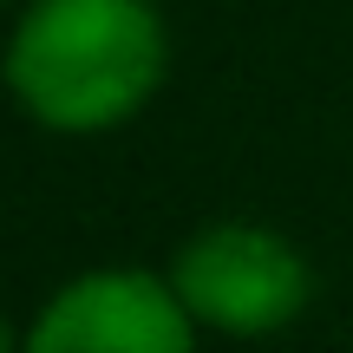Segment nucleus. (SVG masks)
I'll list each match as a JSON object with an SVG mask.
<instances>
[{
	"instance_id": "nucleus-1",
	"label": "nucleus",
	"mask_w": 353,
	"mask_h": 353,
	"mask_svg": "<svg viewBox=\"0 0 353 353\" xmlns=\"http://www.w3.org/2000/svg\"><path fill=\"white\" fill-rule=\"evenodd\" d=\"M164 72L170 33L151 0H33L0 52L13 105L59 138L131 125L157 99Z\"/></svg>"
},
{
	"instance_id": "nucleus-2",
	"label": "nucleus",
	"mask_w": 353,
	"mask_h": 353,
	"mask_svg": "<svg viewBox=\"0 0 353 353\" xmlns=\"http://www.w3.org/2000/svg\"><path fill=\"white\" fill-rule=\"evenodd\" d=\"M170 288L190 321L229 341H268L314 301V268L268 223H210L170 255Z\"/></svg>"
},
{
	"instance_id": "nucleus-3",
	"label": "nucleus",
	"mask_w": 353,
	"mask_h": 353,
	"mask_svg": "<svg viewBox=\"0 0 353 353\" xmlns=\"http://www.w3.org/2000/svg\"><path fill=\"white\" fill-rule=\"evenodd\" d=\"M20 353H196V321L170 275L92 268L26 321Z\"/></svg>"
},
{
	"instance_id": "nucleus-4",
	"label": "nucleus",
	"mask_w": 353,
	"mask_h": 353,
	"mask_svg": "<svg viewBox=\"0 0 353 353\" xmlns=\"http://www.w3.org/2000/svg\"><path fill=\"white\" fill-rule=\"evenodd\" d=\"M26 347V327H7V314H0V353H20Z\"/></svg>"
},
{
	"instance_id": "nucleus-5",
	"label": "nucleus",
	"mask_w": 353,
	"mask_h": 353,
	"mask_svg": "<svg viewBox=\"0 0 353 353\" xmlns=\"http://www.w3.org/2000/svg\"><path fill=\"white\" fill-rule=\"evenodd\" d=\"M0 7H7V0H0Z\"/></svg>"
}]
</instances>
